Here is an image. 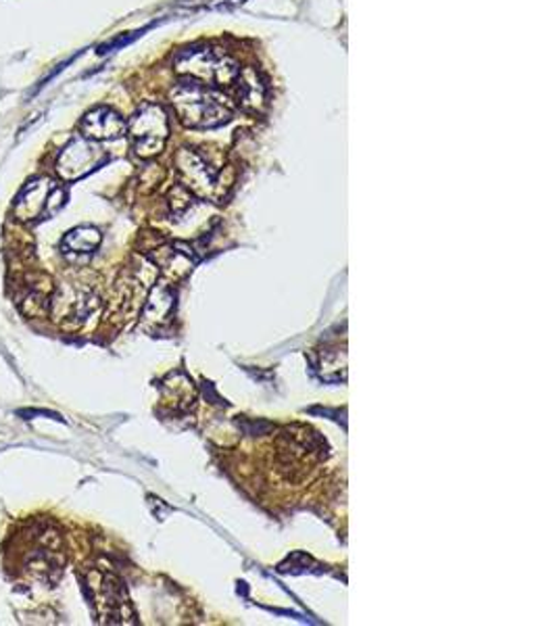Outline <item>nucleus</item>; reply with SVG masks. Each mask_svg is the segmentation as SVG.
<instances>
[{"mask_svg": "<svg viewBox=\"0 0 557 626\" xmlns=\"http://www.w3.org/2000/svg\"><path fill=\"white\" fill-rule=\"evenodd\" d=\"M107 161L105 151L90 138H74L57 159V174L63 180H80V177L95 172Z\"/></svg>", "mask_w": 557, "mask_h": 626, "instance_id": "obj_5", "label": "nucleus"}, {"mask_svg": "<svg viewBox=\"0 0 557 626\" xmlns=\"http://www.w3.org/2000/svg\"><path fill=\"white\" fill-rule=\"evenodd\" d=\"M174 307V296L167 291V289H155L149 303H146V310H144V317L146 320H153V322H161L165 320L170 312Z\"/></svg>", "mask_w": 557, "mask_h": 626, "instance_id": "obj_10", "label": "nucleus"}, {"mask_svg": "<svg viewBox=\"0 0 557 626\" xmlns=\"http://www.w3.org/2000/svg\"><path fill=\"white\" fill-rule=\"evenodd\" d=\"M170 205L174 209V214H184L190 207V191L186 186H176L170 195Z\"/></svg>", "mask_w": 557, "mask_h": 626, "instance_id": "obj_11", "label": "nucleus"}, {"mask_svg": "<svg viewBox=\"0 0 557 626\" xmlns=\"http://www.w3.org/2000/svg\"><path fill=\"white\" fill-rule=\"evenodd\" d=\"M132 149L142 159L160 155L170 138V118L161 105H142L128 123Z\"/></svg>", "mask_w": 557, "mask_h": 626, "instance_id": "obj_3", "label": "nucleus"}, {"mask_svg": "<svg viewBox=\"0 0 557 626\" xmlns=\"http://www.w3.org/2000/svg\"><path fill=\"white\" fill-rule=\"evenodd\" d=\"M244 0H221L223 7H234V4H242Z\"/></svg>", "mask_w": 557, "mask_h": 626, "instance_id": "obj_12", "label": "nucleus"}, {"mask_svg": "<svg viewBox=\"0 0 557 626\" xmlns=\"http://www.w3.org/2000/svg\"><path fill=\"white\" fill-rule=\"evenodd\" d=\"M237 86V98L239 105L244 111H253L258 114L265 107V98H267V88L265 82L259 76L253 67H244L240 69L239 78L234 82Z\"/></svg>", "mask_w": 557, "mask_h": 626, "instance_id": "obj_8", "label": "nucleus"}, {"mask_svg": "<svg viewBox=\"0 0 557 626\" xmlns=\"http://www.w3.org/2000/svg\"><path fill=\"white\" fill-rule=\"evenodd\" d=\"M174 163H176V170H178L184 186L190 193L203 196V198H216V201H221L226 196L218 172L197 151L179 149Z\"/></svg>", "mask_w": 557, "mask_h": 626, "instance_id": "obj_4", "label": "nucleus"}, {"mask_svg": "<svg viewBox=\"0 0 557 626\" xmlns=\"http://www.w3.org/2000/svg\"><path fill=\"white\" fill-rule=\"evenodd\" d=\"M80 130L81 137L102 142V140H116V138L123 137L128 130V123L111 107H97L81 119Z\"/></svg>", "mask_w": 557, "mask_h": 626, "instance_id": "obj_6", "label": "nucleus"}, {"mask_svg": "<svg viewBox=\"0 0 557 626\" xmlns=\"http://www.w3.org/2000/svg\"><path fill=\"white\" fill-rule=\"evenodd\" d=\"M55 186H57L55 182L44 180V177H42V180L39 177V180H34V182H30V184L21 191L20 198H18V205H15L18 217L23 219V222L46 217L48 201H51V195H53Z\"/></svg>", "mask_w": 557, "mask_h": 626, "instance_id": "obj_7", "label": "nucleus"}, {"mask_svg": "<svg viewBox=\"0 0 557 626\" xmlns=\"http://www.w3.org/2000/svg\"><path fill=\"white\" fill-rule=\"evenodd\" d=\"M100 240V230L92 226H80L63 238V251L74 255L95 253L99 249Z\"/></svg>", "mask_w": 557, "mask_h": 626, "instance_id": "obj_9", "label": "nucleus"}, {"mask_svg": "<svg viewBox=\"0 0 557 626\" xmlns=\"http://www.w3.org/2000/svg\"><path fill=\"white\" fill-rule=\"evenodd\" d=\"M172 105L179 121L193 130H211L232 119V107L216 88L199 79L184 78L172 90Z\"/></svg>", "mask_w": 557, "mask_h": 626, "instance_id": "obj_1", "label": "nucleus"}, {"mask_svg": "<svg viewBox=\"0 0 557 626\" xmlns=\"http://www.w3.org/2000/svg\"><path fill=\"white\" fill-rule=\"evenodd\" d=\"M174 65L184 78L199 79L207 86H234L240 74L237 61L211 46L184 48Z\"/></svg>", "mask_w": 557, "mask_h": 626, "instance_id": "obj_2", "label": "nucleus"}]
</instances>
